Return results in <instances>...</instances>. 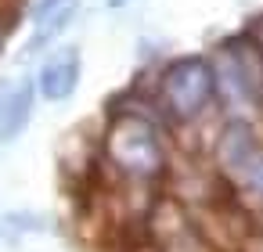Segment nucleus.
Listing matches in <instances>:
<instances>
[{"instance_id":"nucleus-10","label":"nucleus","mask_w":263,"mask_h":252,"mask_svg":"<svg viewBox=\"0 0 263 252\" xmlns=\"http://www.w3.org/2000/svg\"><path fill=\"white\" fill-rule=\"evenodd\" d=\"M245 33H249V40H252V44L263 51V15H259V18H252V26H249Z\"/></svg>"},{"instance_id":"nucleus-2","label":"nucleus","mask_w":263,"mask_h":252,"mask_svg":"<svg viewBox=\"0 0 263 252\" xmlns=\"http://www.w3.org/2000/svg\"><path fill=\"white\" fill-rule=\"evenodd\" d=\"M213 159L220 177L245 198L263 205V141L252 123L227 119L213 141Z\"/></svg>"},{"instance_id":"nucleus-3","label":"nucleus","mask_w":263,"mask_h":252,"mask_svg":"<svg viewBox=\"0 0 263 252\" xmlns=\"http://www.w3.org/2000/svg\"><path fill=\"white\" fill-rule=\"evenodd\" d=\"M216 101L213 65L202 54L173 58L159 76V112L173 123H195Z\"/></svg>"},{"instance_id":"nucleus-7","label":"nucleus","mask_w":263,"mask_h":252,"mask_svg":"<svg viewBox=\"0 0 263 252\" xmlns=\"http://www.w3.org/2000/svg\"><path fill=\"white\" fill-rule=\"evenodd\" d=\"M8 223H11V227H22V230H44V220L33 216V212H11Z\"/></svg>"},{"instance_id":"nucleus-5","label":"nucleus","mask_w":263,"mask_h":252,"mask_svg":"<svg viewBox=\"0 0 263 252\" xmlns=\"http://www.w3.org/2000/svg\"><path fill=\"white\" fill-rule=\"evenodd\" d=\"M36 94H40V90H36V80H18V83H15V94H11V101H8L4 123H0V144H15V141L26 133Z\"/></svg>"},{"instance_id":"nucleus-1","label":"nucleus","mask_w":263,"mask_h":252,"mask_svg":"<svg viewBox=\"0 0 263 252\" xmlns=\"http://www.w3.org/2000/svg\"><path fill=\"white\" fill-rule=\"evenodd\" d=\"M105 155L126 177H137V180L159 177L166 169V148H162L159 123L152 115L112 112L108 133H105Z\"/></svg>"},{"instance_id":"nucleus-6","label":"nucleus","mask_w":263,"mask_h":252,"mask_svg":"<svg viewBox=\"0 0 263 252\" xmlns=\"http://www.w3.org/2000/svg\"><path fill=\"white\" fill-rule=\"evenodd\" d=\"M76 15H80V0H69L65 8H58L54 15H47L44 22H36V33H33V40H29V51H44L51 40H58V36L72 26Z\"/></svg>"},{"instance_id":"nucleus-9","label":"nucleus","mask_w":263,"mask_h":252,"mask_svg":"<svg viewBox=\"0 0 263 252\" xmlns=\"http://www.w3.org/2000/svg\"><path fill=\"white\" fill-rule=\"evenodd\" d=\"M11 94H15V83H11V80H0V123H4V112H8Z\"/></svg>"},{"instance_id":"nucleus-8","label":"nucleus","mask_w":263,"mask_h":252,"mask_svg":"<svg viewBox=\"0 0 263 252\" xmlns=\"http://www.w3.org/2000/svg\"><path fill=\"white\" fill-rule=\"evenodd\" d=\"M65 4H69V0H36L33 18H36V22H44L47 15H54V11H58V8H65Z\"/></svg>"},{"instance_id":"nucleus-12","label":"nucleus","mask_w":263,"mask_h":252,"mask_svg":"<svg viewBox=\"0 0 263 252\" xmlns=\"http://www.w3.org/2000/svg\"><path fill=\"white\" fill-rule=\"evenodd\" d=\"M105 4H108V8H126L130 0H105Z\"/></svg>"},{"instance_id":"nucleus-11","label":"nucleus","mask_w":263,"mask_h":252,"mask_svg":"<svg viewBox=\"0 0 263 252\" xmlns=\"http://www.w3.org/2000/svg\"><path fill=\"white\" fill-rule=\"evenodd\" d=\"M8 36H11V22L0 18V54H4V47H8Z\"/></svg>"},{"instance_id":"nucleus-4","label":"nucleus","mask_w":263,"mask_h":252,"mask_svg":"<svg viewBox=\"0 0 263 252\" xmlns=\"http://www.w3.org/2000/svg\"><path fill=\"white\" fill-rule=\"evenodd\" d=\"M80 72H83V58L76 44H65L58 51H51L36 72V90L47 101H69L80 87Z\"/></svg>"}]
</instances>
